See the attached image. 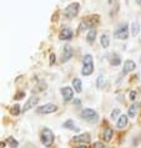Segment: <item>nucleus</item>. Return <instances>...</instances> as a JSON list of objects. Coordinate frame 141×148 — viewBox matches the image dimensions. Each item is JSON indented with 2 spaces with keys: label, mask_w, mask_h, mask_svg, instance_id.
Segmentation results:
<instances>
[{
  "label": "nucleus",
  "mask_w": 141,
  "mask_h": 148,
  "mask_svg": "<svg viewBox=\"0 0 141 148\" xmlns=\"http://www.w3.org/2000/svg\"><path fill=\"white\" fill-rule=\"evenodd\" d=\"M94 71V60L91 55H85L82 59V69H81V73L84 76H89L91 75Z\"/></svg>",
  "instance_id": "obj_1"
},
{
  "label": "nucleus",
  "mask_w": 141,
  "mask_h": 148,
  "mask_svg": "<svg viewBox=\"0 0 141 148\" xmlns=\"http://www.w3.org/2000/svg\"><path fill=\"white\" fill-rule=\"evenodd\" d=\"M41 142L45 147H51L53 142H54V133L49 128H44L43 132H41Z\"/></svg>",
  "instance_id": "obj_2"
},
{
  "label": "nucleus",
  "mask_w": 141,
  "mask_h": 148,
  "mask_svg": "<svg viewBox=\"0 0 141 148\" xmlns=\"http://www.w3.org/2000/svg\"><path fill=\"white\" fill-rule=\"evenodd\" d=\"M81 117L84 118L85 121L94 122V123L99 120V116H97L96 111H94V110H91V108H86V110L82 111V112H81Z\"/></svg>",
  "instance_id": "obj_3"
},
{
  "label": "nucleus",
  "mask_w": 141,
  "mask_h": 148,
  "mask_svg": "<svg viewBox=\"0 0 141 148\" xmlns=\"http://www.w3.org/2000/svg\"><path fill=\"white\" fill-rule=\"evenodd\" d=\"M115 38L120 40H126L129 38V27L127 24H121L118 29L115 30Z\"/></svg>",
  "instance_id": "obj_4"
},
{
  "label": "nucleus",
  "mask_w": 141,
  "mask_h": 148,
  "mask_svg": "<svg viewBox=\"0 0 141 148\" xmlns=\"http://www.w3.org/2000/svg\"><path fill=\"white\" fill-rule=\"evenodd\" d=\"M77 13H79V4L77 3L70 4V5L65 9V16L66 18H69V19L75 18V16L77 15Z\"/></svg>",
  "instance_id": "obj_5"
},
{
  "label": "nucleus",
  "mask_w": 141,
  "mask_h": 148,
  "mask_svg": "<svg viewBox=\"0 0 141 148\" xmlns=\"http://www.w3.org/2000/svg\"><path fill=\"white\" fill-rule=\"evenodd\" d=\"M57 110V107L55 105H53V103H46V105H44V106H41V107H39L38 110H36V112L38 113H43V114H49V113H53V112H55V111Z\"/></svg>",
  "instance_id": "obj_6"
},
{
  "label": "nucleus",
  "mask_w": 141,
  "mask_h": 148,
  "mask_svg": "<svg viewBox=\"0 0 141 148\" xmlns=\"http://www.w3.org/2000/svg\"><path fill=\"white\" fill-rule=\"evenodd\" d=\"M73 57V49L70 45H65L64 51H63V57H61V61L63 62H68V61Z\"/></svg>",
  "instance_id": "obj_7"
},
{
  "label": "nucleus",
  "mask_w": 141,
  "mask_h": 148,
  "mask_svg": "<svg viewBox=\"0 0 141 148\" xmlns=\"http://www.w3.org/2000/svg\"><path fill=\"white\" fill-rule=\"evenodd\" d=\"M135 67H136V64L132 60L125 61V64H124V69H122V75H127L129 72L134 71Z\"/></svg>",
  "instance_id": "obj_8"
},
{
  "label": "nucleus",
  "mask_w": 141,
  "mask_h": 148,
  "mask_svg": "<svg viewBox=\"0 0 141 148\" xmlns=\"http://www.w3.org/2000/svg\"><path fill=\"white\" fill-rule=\"evenodd\" d=\"M61 95H63V98L64 101H70L73 100V96H74V92H73V88L69 87V86H66V87L61 88Z\"/></svg>",
  "instance_id": "obj_9"
},
{
  "label": "nucleus",
  "mask_w": 141,
  "mask_h": 148,
  "mask_svg": "<svg viewBox=\"0 0 141 148\" xmlns=\"http://www.w3.org/2000/svg\"><path fill=\"white\" fill-rule=\"evenodd\" d=\"M38 102H39V97H38V96L30 97V98H29V101L25 103V106L23 107V112H26V111H29V110L32 107V106H35L36 103H38Z\"/></svg>",
  "instance_id": "obj_10"
},
{
  "label": "nucleus",
  "mask_w": 141,
  "mask_h": 148,
  "mask_svg": "<svg viewBox=\"0 0 141 148\" xmlns=\"http://www.w3.org/2000/svg\"><path fill=\"white\" fill-rule=\"evenodd\" d=\"M90 139H91V137H90V134L89 133H84V134H79V136H75V137L73 138V141L74 142H84V143H88V142H90Z\"/></svg>",
  "instance_id": "obj_11"
},
{
  "label": "nucleus",
  "mask_w": 141,
  "mask_h": 148,
  "mask_svg": "<svg viewBox=\"0 0 141 148\" xmlns=\"http://www.w3.org/2000/svg\"><path fill=\"white\" fill-rule=\"evenodd\" d=\"M71 38H73V31L70 30V29H64V30L60 32L61 40H70Z\"/></svg>",
  "instance_id": "obj_12"
},
{
  "label": "nucleus",
  "mask_w": 141,
  "mask_h": 148,
  "mask_svg": "<svg viewBox=\"0 0 141 148\" xmlns=\"http://www.w3.org/2000/svg\"><path fill=\"white\" fill-rule=\"evenodd\" d=\"M116 126H118L119 128H125V127L127 126V116H125V114H121V116L119 117Z\"/></svg>",
  "instance_id": "obj_13"
},
{
  "label": "nucleus",
  "mask_w": 141,
  "mask_h": 148,
  "mask_svg": "<svg viewBox=\"0 0 141 148\" xmlns=\"http://www.w3.org/2000/svg\"><path fill=\"white\" fill-rule=\"evenodd\" d=\"M113 134H114V131L113 130H111V128H106L105 131H104V133H102L104 141H105V142L111 141V138H113Z\"/></svg>",
  "instance_id": "obj_14"
},
{
  "label": "nucleus",
  "mask_w": 141,
  "mask_h": 148,
  "mask_svg": "<svg viewBox=\"0 0 141 148\" xmlns=\"http://www.w3.org/2000/svg\"><path fill=\"white\" fill-rule=\"evenodd\" d=\"M100 44H101V46H102L104 49H107V47H109V45H110V39H109V36H107L106 34L101 35V38H100Z\"/></svg>",
  "instance_id": "obj_15"
},
{
  "label": "nucleus",
  "mask_w": 141,
  "mask_h": 148,
  "mask_svg": "<svg viewBox=\"0 0 141 148\" xmlns=\"http://www.w3.org/2000/svg\"><path fill=\"white\" fill-rule=\"evenodd\" d=\"M73 86H74V90H75L76 92L80 93L82 91V85H81V81L79 79H74L73 80Z\"/></svg>",
  "instance_id": "obj_16"
},
{
  "label": "nucleus",
  "mask_w": 141,
  "mask_h": 148,
  "mask_svg": "<svg viewBox=\"0 0 141 148\" xmlns=\"http://www.w3.org/2000/svg\"><path fill=\"white\" fill-rule=\"evenodd\" d=\"M95 36H96V30H94V29H91L89 31L88 36H86V41H88L89 44H93L94 40H95Z\"/></svg>",
  "instance_id": "obj_17"
},
{
  "label": "nucleus",
  "mask_w": 141,
  "mask_h": 148,
  "mask_svg": "<svg viewBox=\"0 0 141 148\" xmlns=\"http://www.w3.org/2000/svg\"><path fill=\"white\" fill-rule=\"evenodd\" d=\"M139 32H140V26H139V24H138V23H132V24H131V34H132V36L139 35Z\"/></svg>",
  "instance_id": "obj_18"
},
{
  "label": "nucleus",
  "mask_w": 141,
  "mask_h": 148,
  "mask_svg": "<svg viewBox=\"0 0 141 148\" xmlns=\"http://www.w3.org/2000/svg\"><path fill=\"white\" fill-rule=\"evenodd\" d=\"M138 107H139L138 103H134V105H132L131 107L129 108V116H130V117L136 116V112H138Z\"/></svg>",
  "instance_id": "obj_19"
},
{
  "label": "nucleus",
  "mask_w": 141,
  "mask_h": 148,
  "mask_svg": "<svg viewBox=\"0 0 141 148\" xmlns=\"http://www.w3.org/2000/svg\"><path fill=\"white\" fill-rule=\"evenodd\" d=\"M64 127H65V128H68V130H75V131H79V128L74 127V121H73V120L66 121V122L64 123Z\"/></svg>",
  "instance_id": "obj_20"
},
{
  "label": "nucleus",
  "mask_w": 141,
  "mask_h": 148,
  "mask_svg": "<svg viewBox=\"0 0 141 148\" xmlns=\"http://www.w3.org/2000/svg\"><path fill=\"white\" fill-rule=\"evenodd\" d=\"M111 65H113V66H118V65H120V62H121V60H120V57L116 55V54H114L113 55V59H111Z\"/></svg>",
  "instance_id": "obj_21"
},
{
  "label": "nucleus",
  "mask_w": 141,
  "mask_h": 148,
  "mask_svg": "<svg viewBox=\"0 0 141 148\" xmlns=\"http://www.w3.org/2000/svg\"><path fill=\"white\" fill-rule=\"evenodd\" d=\"M105 85V77H104V75H100L97 77V82H96V86L99 88H101L102 86Z\"/></svg>",
  "instance_id": "obj_22"
},
{
  "label": "nucleus",
  "mask_w": 141,
  "mask_h": 148,
  "mask_svg": "<svg viewBox=\"0 0 141 148\" xmlns=\"http://www.w3.org/2000/svg\"><path fill=\"white\" fill-rule=\"evenodd\" d=\"M19 112H20V106L19 105H14L13 107H11V110H10V113L13 114V116H18Z\"/></svg>",
  "instance_id": "obj_23"
},
{
  "label": "nucleus",
  "mask_w": 141,
  "mask_h": 148,
  "mask_svg": "<svg viewBox=\"0 0 141 148\" xmlns=\"http://www.w3.org/2000/svg\"><path fill=\"white\" fill-rule=\"evenodd\" d=\"M8 143L10 145L11 148H16V147H18V142H16L14 138H11V137H10V138H8Z\"/></svg>",
  "instance_id": "obj_24"
},
{
  "label": "nucleus",
  "mask_w": 141,
  "mask_h": 148,
  "mask_svg": "<svg viewBox=\"0 0 141 148\" xmlns=\"http://www.w3.org/2000/svg\"><path fill=\"white\" fill-rule=\"evenodd\" d=\"M119 114H120V110H119V108H115L113 112H111V118H113V120H115V118H118Z\"/></svg>",
  "instance_id": "obj_25"
},
{
  "label": "nucleus",
  "mask_w": 141,
  "mask_h": 148,
  "mask_svg": "<svg viewBox=\"0 0 141 148\" xmlns=\"http://www.w3.org/2000/svg\"><path fill=\"white\" fill-rule=\"evenodd\" d=\"M94 148H105V146H104L102 143H100V142H96L94 145Z\"/></svg>",
  "instance_id": "obj_26"
},
{
  "label": "nucleus",
  "mask_w": 141,
  "mask_h": 148,
  "mask_svg": "<svg viewBox=\"0 0 141 148\" xmlns=\"http://www.w3.org/2000/svg\"><path fill=\"white\" fill-rule=\"evenodd\" d=\"M136 98V91H131L130 92V100H135Z\"/></svg>",
  "instance_id": "obj_27"
},
{
  "label": "nucleus",
  "mask_w": 141,
  "mask_h": 148,
  "mask_svg": "<svg viewBox=\"0 0 141 148\" xmlns=\"http://www.w3.org/2000/svg\"><path fill=\"white\" fill-rule=\"evenodd\" d=\"M21 97H24V92H19V93L15 96V100H20Z\"/></svg>",
  "instance_id": "obj_28"
},
{
  "label": "nucleus",
  "mask_w": 141,
  "mask_h": 148,
  "mask_svg": "<svg viewBox=\"0 0 141 148\" xmlns=\"http://www.w3.org/2000/svg\"><path fill=\"white\" fill-rule=\"evenodd\" d=\"M54 61H55V55L53 54V55H51V57H50V62H51V64H54Z\"/></svg>",
  "instance_id": "obj_29"
},
{
  "label": "nucleus",
  "mask_w": 141,
  "mask_h": 148,
  "mask_svg": "<svg viewBox=\"0 0 141 148\" xmlns=\"http://www.w3.org/2000/svg\"><path fill=\"white\" fill-rule=\"evenodd\" d=\"M74 103H75V105H80V101L76 100V101H74Z\"/></svg>",
  "instance_id": "obj_30"
},
{
  "label": "nucleus",
  "mask_w": 141,
  "mask_h": 148,
  "mask_svg": "<svg viewBox=\"0 0 141 148\" xmlns=\"http://www.w3.org/2000/svg\"><path fill=\"white\" fill-rule=\"evenodd\" d=\"M75 148H88L86 146H79V147H75Z\"/></svg>",
  "instance_id": "obj_31"
},
{
  "label": "nucleus",
  "mask_w": 141,
  "mask_h": 148,
  "mask_svg": "<svg viewBox=\"0 0 141 148\" xmlns=\"http://www.w3.org/2000/svg\"><path fill=\"white\" fill-rule=\"evenodd\" d=\"M136 3H138V5H141V0H136Z\"/></svg>",
  "instance_id": "obj_32"
},
{
  "label": "nucleus",
  "mask_w": 141,
  "mask_h": 148,
  "mask_svg": "<svg viewBox=\"0 0 141 148\" xmlns=\"http://www.w3.org/2000/svg\"><path fill=\"white\" fill-rule=\"evenodd\" d=\"M140 41H141V38H140Z\"/></svg>",
  "instance_id": "obj_33"
},
{
  "label": "nucleus",
  "mask_w": 141,
  "mask_h": 148,
  "mask_svg": "<svg viewBox=\"0 0 141 148\" xmlns=\"http://www.w3.org/2000/svg\"><path fill=\"white\" fill-rule=\"evenodd\" d=\"M126 1H127V0H126Z\"/></svg>",
  "instance_id": "obj_34"
},
{
  "label": "nucleus",
  "mask_w": 141,
  "mask_h": 148,
  "mask_svg": "<svg viewBox=\"0 0 141 148\" xmlns=\"http://www.w3.org/2000/svg\"><path fill=\"white\" fill-rule=\"evenodd\" d=\"M140 60H141V59H140Z\"/></svg>",
  "instance_id": "obj_35"
}]
</instances>
